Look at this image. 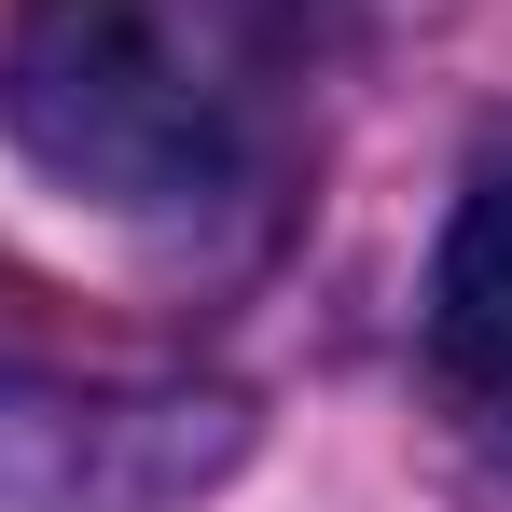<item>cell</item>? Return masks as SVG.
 Segmentation results:
<instances>
[{
    "label": "cell",
    "instance_id": "6da1fadb",
    "mask_svg": "<svg viewBox=\"0 0 512 512\" xmlns=\"http://www.w3.org/2000/svg\"><path fill=\"white\" fill-rule=\"evenodd\" d=\"M0 139L84 208H208L263 153V28L236 0H14Z\"/></svg>",
    "mask_w": 512,
    "mask_h": 512
},
{
    "label": "cell",
    "instance_id": "7a4b0ae2",
    "mask_svg": "<svg viewBox=\"0 0 512 512\" xmlns=\"http://www.w3.org/2000/svg\"><path fill=\"white\" fill-rule=\"evenodd\" d=\"M236 457V402L208 388H125V374H42L0 346V512H139Z\"/></svg>",
    "mask_w": 512,
    "mask_h": 512
},
{
    "label": "cell",
    "instance_id": "3957f363",
    "mask_svg": "<svg viewBox=\"0 0 512 512\" xmlns=\"http://www.w3.org/2000/svg\"><path fill=\"white\" fill-rule=\"evenodd\" d=\"M429 360L443 388L471 402V429L512 457V167H485L443 222V263H429Z\"/></svg>",
    "mask_w": 512,
    "mask_h": 512
}]
</instances>
